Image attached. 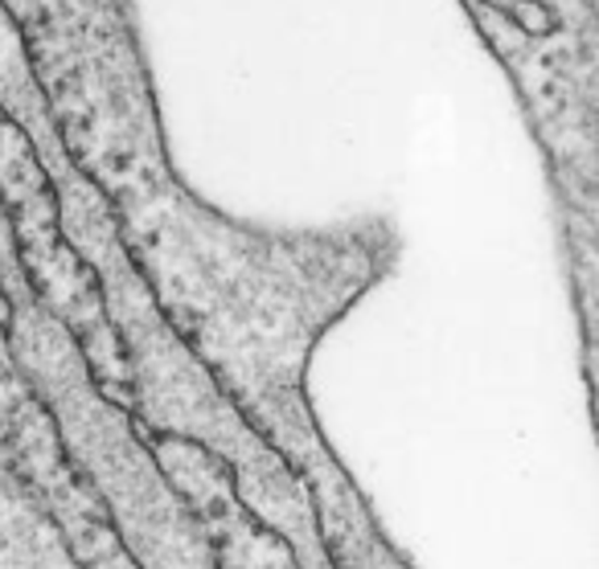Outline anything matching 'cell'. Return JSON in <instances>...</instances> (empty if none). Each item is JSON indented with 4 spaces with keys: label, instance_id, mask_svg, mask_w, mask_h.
<instances>
[{
    "label": "cell",
    "instance_id": "1",
    "mask_svg": "<svg viewBox=\"0 0 599 569\" xmlns=\"http://www.w3.org/2000/svg\"><path fill=\"white\" fill-rule=\"evenodd\" d=\"M67 156L111 209L160 316L247 422L304 402L316 340L398 263L391 221L272 234L172 172L128 0H0Z\"/></svg>",
    "mask_w": 599,
    "mask_h": 569
}]
</instances>
